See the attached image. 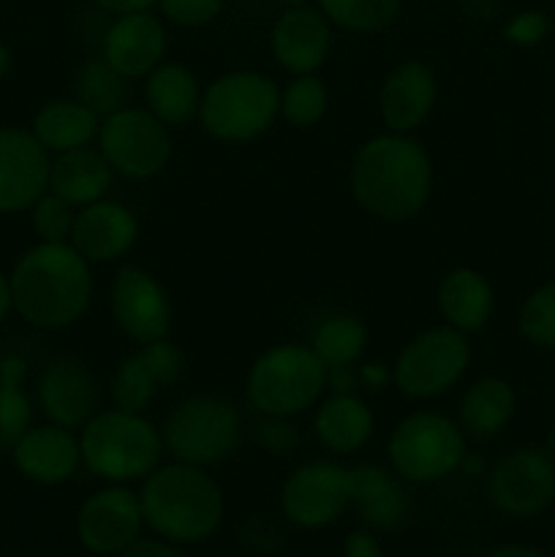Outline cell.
Wrapping results in <instances>:
<instances>
[{"label":"cell","instance_id":"obj_27","mask_svg":"<svg viewBox=\"0 0 555 557\" xmlns=\"http://www.w3.org/2000/svg\"><path fill=\"white\" fill-rule=\"evenodd\" d=\"M201 92L194 71L174 60H163L145 85L147 109L169 128H183L199 117Z\"/></svg>","mask_w":555,"mask_h":557},{"label":"cell","instance_id":"obj_9","mask_svg":"<svg viewBox=\"0 0 555 557\" xmlns=\"http://www.w3.org/2000/svg\"><path fill=\"white\" fill-rule=\"evenodd\" d=\"M471 343L466 332L449 324L430 326L400 348L392 368L397 392L411 400H433L446 395L471 364Z\"/></svg>","mask_w":555,"mask_h":557},{"label":"cell","instance_id":"obj_31","mask_svg":"<svg viewBox=\"0 0 555 557\" xmlns=\"http://www.w3.org/2000/svg\"><path fill=\"white\" fill-rule=\"evenodd\" d=\"M74 90L76 101L85 103L87 109H92V112L103 120L107 114L125 107V98H128V79L120 76L103 58L87 60V63L82 65L79 74H76Z\"/></svg>","mask_w":555,"mask_h":557},{"label":"cell","instance_id":"obj_39","mask_svg":"<svg viewBox=\"0 0 555 557\" xmlns=\"http://www.w3.org/2000/svg\"><path fill=\"white\" fill-rule=\"evenodd\" d=\"M550 30V22L542 11H522V14L511 16L506 22V38L511 44H522V47H531V44H539Z\"/></svg>","mask_w":555,"mask_h":557},{"label":"cell","instance_id":"obj_25","mask_svg":"<svg viewBox=\"0 0 555 557\" xmlns=\"http://www.w3.org/2000/svg\"><path fill=\"white\" fill-rule=\"evenodd\" d=\"M313 433L335 455H357L375 433V417L368 403L351 395H330L319 400L313 413Z\"/></svg>","mask_w":555,"mask_h":557},{"label":"cell","instance_id":"obj_49","mask_svg":"<svg viewBox=\"0 0 555 557\" xmlns=\"http://www.w3.org/2000/svg\"><path fill=\"white\" fill-rule=\"evenodd\" d=\"M484 468V460L479 455H471V451H466V457H462L460 462V471L468 473V476H473V473H482Z\"/></svg>","mask_w":555,"mask_h":557},{"label":"cell","instance_id":"obj_53","mask_svg":"<svg viewBox=\"0 0 555 557\" xmlns=\"http://www.w3.org/2000/svg\"><path fill=\"white\" fill-rule=\"evenodd\" d=\"M0 359H3V348H0Z\"/></svg>","mask_w":555,"mask_h":557},{"label":"cell","instance_id":"obj_28","mask_svg":"<svg viewBox=\"0 0 555 557\" xmlns=\"http://www.w3.org/2000/svg\"><path fill=\"white\" fill-rule=\"evenodd\" d=\"M517 408V395L509 381L498 375H484L477 379L460 397L457 408V424L466 433V438L490 441L511 422Z\"/></svg>","mask_w":555,"mask_h":557},{"label":"cell","instance_id":"obj_30","mask_svg":"<svg viewBox=\"0 0 555 557\" xmlns=\"http://www.w3.org/2000/svg\"><path fill=\"white\" fill-rule=\"evenodd\" d=\"M310 348L326 368L357 364L368 348V330L357 315L337 313L321 321L310 335Z\"/></svg>","mask_w":555,"mask_h":557},{"label":"cell","instance_id":"obj_20","mask_svg":"<svg viewBox=\"0 0 555 557\" xmlns=\"http://www.w3.org/2000/svg\"><path fill=\"white\" fill-rule=\"evenodd\" d=\"M136 237H139V221L134 212L120 201L101 199L76 210L69 243L90 264H112L134 248Z\"/></svg>","mask_w":555,"mask_h":557},{"label":"cell","instance_id":"obj_23","mask_svg":"<svg viewBox=\"0 0 555 557\" xmlns=\"http://www.w3.org/2000/svg\"><path fill=\"white\" fill-rule=\"evenodd\" d=\"M348 495L365 525L379 531H395L408 517V495L392 468L375 462L348 468Z\"/></svg>","mask_w":555,"mask_h":557},{"label":"cell","instance_id":"obj_24","mask_svg":"<svg viewBox=\"0 0 555 557\" xmlns=\"http://www.w3.org/2000/svg\"><path fill=\"white\" fill-rule=\"evenodd\" d=\"M112 183L114 172L98 147L87 145L58 152L49 163V190L76 210L107 199Z\"/></svg>","mask_w":555,"mask_h":557},{"label":"cell","instance_id":"obj_48","mask_svg":"<svg viewBox=\"0 0 555 557\" xmlns=\"http://www.w3.org/2000/svg\"><path fill=\"white\" fill-rule=\"evenodd\" d=\"M466 9L471 11L473 16H479V20H488L495 11V0H466Z\"/></svg>","mask_w":555,"mask_h":557},{"label":"cell","instance_id":"obj_29","mask_svg":"<svg viewBox=\"0 0 555 557\" xmlns=\"http://www.w3.org/2000/svg\"><path fill=\"white\" fill-rule=\"evenodd\" d=\"M98 128H101V117L76 98L44 103L30 125L33 136L47 147L49 156L87 147L92 139H98Z\"/></svg>","mask_w":555,"mask_h":557},{"label":"cell","instance_id":"obj_52","mask_svg":"<svg viewBox=\"0 0 555 557\" xmlns=\"http://www.w3.org/2000/svg\"><path fill=\"white\" fill-rule=\"evenodd\" d=\"M550 451L555 455V428H553V433H550Z\"/></svg>","mask_w":555,"mask_h":557},{"label":"cell","instance_id":"obj_45","mask_svg":"<svg viewBox=\"0 0 555 557\" xmlns=\"http://www.w3.org/2000/svg\"><path fill=\"white\" fill-rule=\"evenodd\" d=\"M357 373L359 381H362L368 389H381V386H386V381L392 379V373L381 362H365Z\"/></svg>","mask_w":555,"mask_h":557},{"label":"cell","instance_id":"obj_42","mask_svg":"<svg viewBox=\"0 0 555 557\" xmlns=\"http://www.w3.org/2000/svg\"><path fill=\"white\" fill-rule=\"evenodd\" d=\"M359 373L354 370V364H346V368H326V389L332 395H351L357 392Z\"/></svg>","mask_w":555,"mask_h":557},{"label":"cell","instance_id":"obj_26","mask_svg":"<svg viewBox=\"0 0 555 557\" xmlns=\"http://www.w3.org/2000/svg\"><path fill=\"white\" fill-rule=\"evenodd\" d=\"M495 294L488 277L471 267H457L446 272L439 283V310L444 315V324L455 330L471 332L484 330V324L493 315Z\"/></svg>","mask_w":555,"mask_h":557},{"label":"cell","instance_id":"obj_40","mask_svg":"<svg viewBox=\"0 0 555 557\" xmlns=\"http://www.w3.org/2000/svg\"><path fill=\"white\" fill-rule=\"evenodd\" d=\"M118 557H188L177 544L163 542V539H136L128 549H123Z\"/></svg>","mask_w":555,"mask_h":557},{"label":"cell","instance_id":"obj_38","mask_svg":"<svg viewBox=\"0 0 555 557\" xmlns=\"http://www.w3.org/2000/svg\"><path fill=\"white\" fill-rule=\"evenodd\" d=\"M256 441L264 451L270 455H288V451L297 446L299 433L288 419H275V417H261L259 430H256Z\"/></svg>","mask_w":555,"mask_h":557},{"label":"cell","instance_id":"obj_44","mask_svg":"<svg viewBox=\"0 0 555 557\" xmlns=\"http://www.w3.org/2000/svg\"><path fill=\"white\" fill-rule=\"evenodd\" d=\"M158 0H92L96 9H101L103 14H131V11H150Z\"/></svg>","mask_w":555,"mask_h":557},{"label":"cell","instance_id":"obj_43","mask_svg":"<svg viewBox=\"0 0 555 557\" xmlns=\"http://www.w3.org/2000/svg\"><path fill=\"white\" fill-rule=\"evenodd\" d=\"M27 379V362L16 354H3L0 359V384L9 386H22Z\"/></svg>","mask_w":555,"mask_h":557},{"label":"cell","instance_id":"obj_22","mask_svg":"<svg viewBox=\"0 0 555 557\" xmlns=\"http://www.w3.org/2000/svg\"><path fill=\"white\" fill-rule=\"evenodd\" d=\"M16 471L44 487H58L82 468L79 435L60 424H33L11 451Z\"/></svg>","mask_w":555,"mask_h":557},{"label":"cell","instance_id":"obj_7","mask_svg":"<svg viewBox=\"0 0 555 557\" xmlns=\"http://www.w3.org/2000/svg\"><path fill=\"white\" fill-rule=\"evenodd\" d=\"M468 438L441 411H414L395 424L386 444L390 468L408 484H435L460 471Z\"/></svg>","mask_w":555,"mask_h":557},{"label":"cell","instance_id":"obj_15","mask_svg":"<svg viewBox=\"0 0 555 557\" xmlns=\"http://www.w3.org/2000/svg\"><path fill=\"white\" fill-rule=\"evenodd\" d=\"M185 359L166 337L152 343H139L134 354L120 359L112 375V403L123 411L145 413L158 397V392L183 379Z\"/></svg>","mask_w":555,"mask_h":557},{"label":"cell","instance_id":"obj_3","mask_svg":"<svg viewBox=\"0 0 555 557\" xmlns=\"http://www.w3.org/2000/svg\"><path fill=\"white\" fill-rule=\"evenodd\" d=\"M139 504L145 525L177 547L207 542L221 528L226 511L221 487L207 468L177 460L141 479Z\"/></svg>","mask_w":555,"mask_h":557},{"label":"cell","instance_id":"obj_47","mask_svg":"<svg viewBox=\"0 0 555 557\" xmlns=\"http://www.w3.org/2000/svg\"><path fill=\"white\" fill-rule=\"evenodd\" d=\"M14 310V297H11V277L5 272H0V324L5 321V315Z\"/></svg>","mask_w":555,"mask_h":557},{"label":"cell","instance_id":"obj_10","mask_svg":"<svg viewBox=\"0 0 555 557\" xmlns=\"http://www.w3.org/2000/svg\"><path fill=\"white\" fill-rule=\"evenodd\" d=\"M98 150L114 174L125 180H152L172 158V134L147 107H128L107 114L98 128Z\"/></svg>","mask_w":555,"mask_h":557},{"label":"cell","instance_id":"obj_2","mask_svg":"<svg viewBox=\"0 0 555 557\" xmlns=\"http://www.w3.org/2000/svg\"><path fill=\"white\" fill-rule=\"evenodd\" d=\"M9 277L16 315L36 330H65L90 308V261L71 243L33 245Z\"/></svg>","mask_w":555,"mask_h":557},{"label":"cell","instance_id":"obj_21","mask_svg":"<svg viewBox=\"0 0 555 557\" xmlns=\"http://www.w3.org/2000/svg\"><path fill=\"white\" fill-rule=\"evenodd\" d=\"M435 74L422 60H406L384 76L379 87L381 123L392 134H414L435 107Z\"/></svg>","mask_w":555,"mask_h":557},{"label":"cell","instance_id":"obj_11","mask_svg":"<svg viewBox=\"0 0 555 557\" xmlns=\"http://www.w3.org/2000/svg\"><path fill=\"white\" fill-rule=\"evenodd\" d=\"M351 506L348 468L332 460H310L294 468L281 490V509L292 525L319 531Z\"/></svg>","mask_w":555,"mask_h":557},{"label":"cell","instance_id":"obj_51","mask_svg":"<svg viewBox=\"0 0 555 557\" xmlns=\"http://www.w3.org/2000/svg\"><path fill=\"white\" fill-rule=\"evenodd\" d=\"M278 3H283V5H299V3H308V0H278Z\"/></svg>","mask_w":555,"mask_h":557},{"label":"cell","instance_id":"obj_17","mask_svg":"<svg viewBox=\"0 0 555 557\" xmlns=\"http://www.w3.org/2000/svg\"><path fill=\"white\" fill-rule=\"evenodd\" d=\"M169 33L152 11H131L109 22L101 58L125 79H147L166 60Z\"/></svg>","mask_w":555,"mask_h":557},{"label":"cell","instance_id":"obj_4","mask_svg":"<svg viewBox=\"0 0 555 557\" xmlns=\"http://www.w3.org/2000/svg\"><path fill=\"white\" fill-rule=\"evenodd\" d=\"M82 466L109 484L139 482L161 466L163 435L145 413L107 408L79 433Z\"/></svg>","mask_w":555,"mask_h":557},{"label":"cell","instance_id":"obj_6","mask_svg":"<svg viewBox=\"0 0 555 557\" xmlns=\"http://www.w3.org/2000/svg\"><path fill=\"white\" fill-rule=\"evenodd\" d=\"M281 114V90L261 71H229L201 92L199 123L212 139L245 145L270 131Z\"/></svg>","mask_w":555,"mask_h":557},{"label":"cell","instance_id":"obj_14","mask_svg":"<svg viewBox=\"0 0 555 557\" xmlns=\"http://www.w3.org/2000/svg\"><path fill=\"white\" fill-rule=\"evenodd\" d=\"M109 308L120 332L136 343L161 341L172 330V299L152 272L125 264L109 286Z\"/></svg>","mask_w":555,"mask_h":557},{"label":"cell","instance_id":"obj_18","mask_svg":"<svg viewBox=\"0 0 555 557\" xmlns=\"http://www.w3.org/2000/svg\"><path fill=\"white\" fill-rule=\"evenodd\" d=\"M38 408L47 422L65 430H82L98 413V381L71 357L52 359L38 375Z\"/></svg>","mask_w":555,"mask_h":557},{"label":"cell","instance_id":"obj_13","mask_svg":"<svg viewBox=\"0 0 555 557\" xmlns=\"http://www.w3.org/2000/svg\"><path fill=\"white\" fill-rule=\"evenodd\" d=\"M141 528H145V515H141L139 493L125 484L96 490L76 515V539L87 553L98 557H118L136 539H141Z\"/></svg>","mask_w":555,"mask_h":557},{"label":"cell","instance_id":"obj_35","mask_svg":"<svg viewBox=\"0 0 555 557\" xmlns=\"http://www.w3.org/2000/svg\"><path fill=\"white\" fill-rule=\"evenodd\" d=\"M33 428V403L22 386L0 384V457L11 455Z\"/></svg>","mask_w":555,"mask_h":557},{"label":"cell","instance_id":"obj_16","mask_svg":"<svg viewBox=\"0 0 555 557\" xmlns=\"http://www.w3.org/2000/svg\"><path fill=\"white\" fill-rule=\"evenodd\" d=\"M49 150L20 125H0V212H25L49 190Z\"/></svg>","mask_w":555,"mask_h":557},{"label":"cell","instance_id":"obj_46","mask_svg":"<svg viewBox=\"0 0 555 557\" xmlns=\"http://www.w3.org/2000/svg\"><path fill=\"white\" fill-rule=\"evenodd\" d=\"M488 557H547V555L539 553V549L533 547H526V544H506V547L493 549Z\"/></svg>","mask_w":555,"mask_h":557},{"label":"cell","instance_id":"obj_33","mask_svg":"<svg viewBox=\"0 0 555 557\" xmlns=\"http://www.w3.org/2000/svg\"><path fill=\"white\" fill-rule=\"evenodd\" d=\"M330 92L316 74L292 76L281 90V117L297 128H310L326 114Z\"/></svg>","mask_w":555,"mask_h":557},{"label":"cell","instance_id":"obj_32","mask_svg":"<svg viewBox=\"0 0 555 557\" xmlns=\"http://www.w3.org/2000/svg\"><path fill=\"white\" fill-rule=\"evenodd\" d=\"M319 9L348 33H381L397 20L403 0H319Z\"/></svg>","mask_w":555,"mask_h":557},{"label":"cell","instance_id":"obj_50","mask_svg":"<svg viewBox=\"0 0 555 557\" xmlns=\"http://www.w3.org/2000/svg\"><path fill=\"white\" fill-rule=\"evenodd\" d=\"M11 71V52L3 41H0V79Z\"/></svg>","mask_w":555,"mask_h":557},{"label":"cell","instance_id":"obj_19","mask_svg":"<svg viewBox=\"0 0 555 557\" xmlns=\"http://www.w3.org/2000/svg\"><path fill=\"white\" fill-rule=\"evenodd\" d=\"M272 58L292 76L316 74L332 49V22L316 5H286L270 33Z\"/></svg>","mask_w":555,"mask_h":557},{"label":"cell","instance_id":"obj_5","mask_svg":"<svg viewBox=\"0 0 555 557\" xmlns=\"http://www.w3.org/2000/svg\"><path fill=\"white\" fill-rule=\"evenodd\" d=\"M326 392V364L310 346L283 343L267 348L248 370L245 397L261 417L294 419L319 406Z\"/></svg>","mask_w":555,"mask_h":557},{"label":"cell","instance_id":"obj_41","mask_svg":"<svg viewBox=\"0 0 555 557\" xmlns=\"http://www.w3.org/2000/svg\"><path fill=\"white\" fill-rule=\"evenodd\" d=\"M343 557H384V553H381V544L373 533L354 531L343 542Z\"/></svg>","mask_w":555,"mask_h":557},{"label":"cell","instance_id":"obj_37","mask_svg":"<svg viewBox=\"0 0 555 557\" xmlns=\"http://www.w3.org/2000/svg\"><path fill=\"white\" fill-rule=\"evenodd\" d=\"M163 20L177 27H205L223 11V0H158Z\"/></svg>","mask_w":555,"mask_h":557},{"label":"cell","instance_id":"obj_8","mask_svg":"<svg viewBox=\"0 0 555 557\" xmlns=\"http://www.w3.org/2000/svg\"><path fill=\"white\" fill-rule=\"evenodd\" d=\"M161 435L172 460L212 468L237 449L243 417L226 397L190 395L169 411Z\"/></svg>","mask_w":555,"mask_h":557},{"label":"cell","instance_id":"obj_36","mask_svg":"<svg viewBox=\"0 0 555 557\" xmlns=\"http://www.w3.org/2000/svg\"><path fill=\"white\" fill-rule=\"evenodd\" d=\"M76 207L60 199L58 194L47 190L36 205L30 207V221L41 243H69L71 228H74Z\"/></svg>","mask_w":555,"mask_h":557},{"label":"cell","instance_id":"obj_34","mask_svg":"<svg viewBox=\"0 0 555 557\" xmlns=\"http://www.w3.org/2000/svg\"><path fill=\"white\" fill-rule=\"evenodd\" d=\"M520 332L539 348H555V283L539 286L520 308Z\"/></svg>","mask_w":555,"mask_h":557},{"label":"cell","instance_id":"obj_1","mask_svg":"<svg viewBox=\"0 0 555 557\" xmlns=\"http://www.w3.org/2000/svg\"><path fill=\"white\" fill-rule=\"evenodd\" d=\"M348 188L373 218L411 221L430 201L433 161L411 134H379L354 152Z\"/></svg>","mask_w":555,"mask_h":557},{"label":"cell","instance_id":"obj_12","mask_svg":"<svg viewBox=\"0 0 555 557\" xmlns=\"http://www.w3.org/2000/svg\"><path fill=\"white\" fill-rule=\"evenodd\" d=\"M488 498L501 515L536 517L555 498V462L542 449L501 457L488 476Z\"/></svg>","mask_w":555,"mask_h":557}]
</instances>
